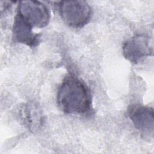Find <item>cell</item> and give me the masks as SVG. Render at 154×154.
<instances>
[{
  "instance_id": "obj_1",
  "label": "cell",
  "mask_w": 154,
  "mask_h": 154,
  "mask_svg": "<svg viewBox=\"0 0 154 154\" xmlns=\"http://www.w3.org/2000/svg\"><path fill=\"white\" fill-rule=\"evenodd\" d=\"M57 103L64 112L85 114L91 109L90 91L86 84L76 76L67 75L58 90Z\"/></svg>"
},
{
  "instance_id": "obj_2",
  "label": "cell",
  "mask_w": 154,
  "mask_h": 154,
  "mask_svg": "<svg viewBox=\"0 0 154 154\" xmlns=\"http://www.w3.org/2000/svg\"><path fill=\"white\" fill-rule=\"evenodd\" d=\"M58 8L63 21L72 27H82L90 20L91 10L86 1H61L58 4Z\"/></svg>"
},
{
  "instance_id": "obj_3",
  "label": "cell",
  "mask_w": 154,
  "mask_h": 154,
  "mask_svg": "<svg viewBox=\"0 0 154 154\" xmlns=\"http://www.w3.org/2000/svg\"><path fill=\"white\" fill-rule=\"evenodd\" d=\"M17 14L32 27L44 28L49 23L50 13L46 5L37 1H22Z\"/></svg>"
},
{
  "instance_id": "obj_4",
  "label": "cell",
  "mask_w": 154,
  "mask_h": 154,
  "mask_svg": "<svg viewBox=\"0 0 154 154\" xmlns=\"http://www.w3.org/2000/svg\"><path fill=\"white\" fill-rule=\"evenodd\" d=\"M152 47L148 37L137 34L127 40L123 45V54L126 59L137 64L144 58L152 55Z\"/></svg>"
},
{
  "instance_id": "obj_5",
  "label": "cell",
  "mask_w": 154,
  "mask_h": 154,
  "mask_svg": "<svg viewBox=\"0 0 154 154\" xmlns=\"http://www.w3.org/2000/svg\"><path fill=\"white\" fill-rule=\"evenodd\" d=\"M128 115L135 128L146 137H153L154 132L153 109L150 106L134 105L128 110Z\"/></svg>"
},
{
  "instance_id": "obj_6",
  "label": "cell",
  "mask_w": 154,
  "mask_h": 154,
  "mask_svg": "<svg viewBox=\"0 0 154 154\" xmlns=\"http://www.w3.org/2000/svg\"><path fill=\"white\" fill-rule=\"evenodd\" d=\"M32 28V26L16 14L12 29L13 40L30 47H35L39 43L40 35L34 34Z\"/></svg>"
},
{
  "instance_id": "obj_7",
  "label": "cell",
  "mask_w": 154,
  "mask_h": 154,
  "mask_svg": "<svg viewBox=\"0 0 154 154\" xmlns=\"http://www.w3.org/2000/svg\"><path fill=\"white\" fill-rule=\"evenodd\" d=\"M22 116L25 123L32 132L37 131L43 124L42 111L34 103L30 102L24 105L22 109Z\"/></svg>"
}]
</instances>
